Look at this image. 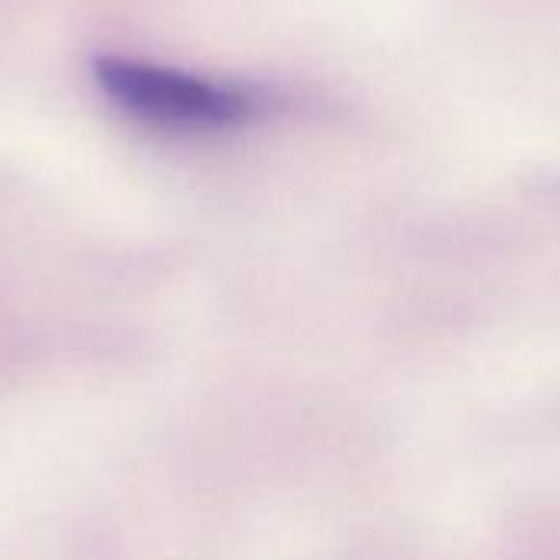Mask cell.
Wrapping results in <instances>:
<instances>
[{
  "label": "cell",
  "instance_id": "6da1fadb",
  "mask_svg": "<svg viewBox=\"0 0 560 560\" xmlns=\"http://www.w3.org/2000/svg\"><path fill=\"white\" fill-rule=\"evenodd\" d=\"M95 82L131 121L171 135H223L253 125L269 98L243 82L210 79L144 59L102 56Z\"/></svg>",
  "mask_w": 560,
  "mask_h": 560
}]
</instances>
